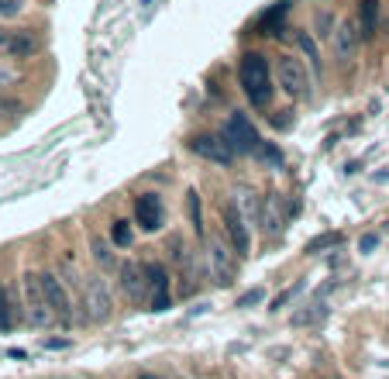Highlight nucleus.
Returning <instances> with one entry per match:
<instances>
[{"instance_id":"nucleus-25","label":"nucleus","mask_w":389,"mask_h":379,"mask_svg":"<svg viewBox=\"0 0 389 379\" xmlns=\"http://www.w3.org/2000/svg\"><path fill=\"white\" fill-rule=\"evenodd\" d=\"M25 11V0H0V18H18Z\"/></svg>"},{"instance_id":"nucleus-5","label":"nucleus","mask_w":389,"mask_h":379,"mask_svg":"<svg viewBox=\"0 0 389 379\" xmlns=\"http://www.w3.org/2000/svg\"><path fill=\"white\" fill-rule=\"evenodd\" d=\"M83 307L90 321H107L111 317V290L100 276H86L83 280Z\"/></svg>"},{"instance_id":"nucleus-18","label":"nucleus","mask_w":389,"mask_h":379,"mask_svg":"<svg viewBox=\"0 0 389 379\" xmlns=\"http://www.w3.org/2000/svg\"><path fill=\"white\" fill-rule=\"evenodd\" d=\"M0 45H4L11 55H28V52L35 48V42H32L28 35H0Z\"/></svg>"},{"instance_id":"nucleus-17","label":"nucleus","mask_w":389,"mask_h":379,"mask_svg":"<svg viewBox=\"0 0 389 379\" xmlns=\"http://www.w3.org/2000/svg\"><path fill=\"white\" fill-rule=\"evenodd\" d=\"M324 317H327V307H324V303H310L307 310H296V314H293V324H296V328H303V324H320Z\"/></svg>"},{"instance_id":"nucleus-11","label":"nucleus","mask_w":389,"mask_h":379,"mask_svg":"<svg viewBox=\"0 0 389 379\" xmlns=\"http://www.w3.org/2000/svg\"><path fill=\"white\" fill-rule=\"evenodd\" d=\"M145 276H149V303H152V310H165L172 303L165 266H145Z\"/></svg>"},{"instance_id":"nucleus-13","label":"nucleus","mask_w":389,"mask_h":379,"mask_svg":"<svg viewBox=\"0 0 389 379\" xmlns=\"http://www.w3.org/2000/svg\"><path fill=\"white\" fill-rule=\"evenodd\" d=\"M135 211H138V224L145 231H158L162 228V200H158L156 193H142Z\"/></svg>"},{"instance_id":"nucleus-28","label":"nucleus","mask_w":389,"mask_h":379,"mask_svg":"<svg viewBox=\"0 0 389 379\" xmlns=\"http://www.w3.org/2000/svg\"><path fill=\"white\" fill-rule=\"evenodd\" d=\"M262 300H266L262 290H252V294H245L241 300H238V307H252V303H262Z\"/></svg>"},{"instance_id":"nucleus-9","label":"nucleus","mask_w":389,"mask_h":379,"mask_svg":"<svg viewBox=\"0 0 389 379\" xmlns=\"http://www.w3.org/2000/svg\"><path fill=\"white\" fill-rule=\"evenodd\" d=\"M224 228H228V242H231L234 255H248V249H252V228L245 224V217L238 214L234 204H228V211H224Z\"/></svg>"},{"instance_id":"nucleus-3","label":"nucleus","mask_w":389,"mask_h":379,"mask_svg":"<svg viewBox=\"0 0 389 379\" xmlns=\"http://www.w3.org/2000/svg\"><path fill=\"white\" fill-rule=\"evenodd\" d=\"M221 138L228 142V149H231L234 156H241V152H255V145L262 142V138H259V131H255V125H252L245 114H231V118L224 121Z\"/></svg>"},{"instance_id":"nucleus-24","label":"nucleus","mask_w":389,"mask_h":379,"mask_svg":"<svg viewBox=\"0 0 389 379\" xmlns=\"http://www.w3.org/2000/svg\"><path fill=\"white\" fill-rule=\"evenodd\" d=\"M190 217H193V228L196 235L203 231V214H200V193L196 190H190Z\"/></svg>"},{"instance_id":"nucleus-27","label":"nucleus","mask_w":389,"mask_h":379,"mask_svg":"<svg viewBox=\"0 0 389 379\" xmlns=\"http://www.w3.org/2000/svg\"><path fill=\"white\" fill-rule=\"evenodd\" d=\"M300 290H303V283H293L289 290H282V294H279V296H275V300H273V310H279V307H286V303H289L293 296L300 294Z\"/></svg>"},{"instance_id":"nucleus-19","label":"nucleus","mask_w":389,"mask_h":379,"mask_svg":"<svg viewBox=\"0 0 389 379\" xmlns=\"http://www.w3.org/2000/svg\"><path fill=\"white\" fill-rule=\"evenodd\" d=\"M334 245H341V235H338V231H327V235H317V238H310L303 252L313 255V252H324V249H334Z\"/></svg>"},{"instance_id":"nucleus-4","label":"nucleus","mask_w":389,"mask_h":379,"mask_svg":"<svg viewBox=\"0 0 389 379\" xmlns=\"http://www.w3.org/2000/svg\"><path fill=\"white\" fill-rule=\"evenodd\" d=\"M275 83L286 97H303L310 90V80H307V69L300 66V59H289V55H279L275 62Z\"/></svg>"},{"instance_id":"nucleus-21","label":"nucleus","mask_w":389,"mask_h":379,"mask_svg":"<svg viewBox=\"0 0 389 379\" xmlns=\"http://www.w3.org/2000/svg\"><path fill=\"white\" fill-rule=\"evenodd\" d=\"M255 156H259L266 166H273V169L282 166V152H279L275 145H269V142H259V145H255Z\"/></svg>"},{"instance_id":"nucleus-6","label":"nucleus","mask_w":389,"mask_h":379,"mask_svg":"<svg viewBox=\"0 0 389 379\" xmlns=\"http://www.w3.org/2000/svg\"><path fill=\"white\" fill-rule=\"evenodd\" d=\"M39 283H41V294H45V300H48V307H52V314H55V321L69 324V321H73V303H69L66 287L59 283V276H55V273H41Z\"/></svg>"},{"instance_id":"nucleus-15","label":"nucleus","mask_w":389,"mask_h":379,"mask_svg":"<svg viewBox=\"0 0 389 379\" xmlns=\"http://www.w3.org/2000/svg\"><path fill=\"white\" fill-rule=\"evenodd\" d=\"M234 207H238V214L245 217V224L252 228L255 221H259V207H255V193H248V190H238L234 193V200H231Z\"/></svg>"},{"instance_id":"nucleus-20","label":"nucleus","mask_w":389,"mask_h":379,"mask_svg":"<svg viewBox=\"0 0 389 379\" xmlns=\"http://www.w3.org/2000/svg\"><path fill=\"white\" fill-rule=\"evenodd\" d=\"M93 259L100 262V269H114V252L107 238H93Z\"/></svg>"},{"instance_id":"nucleus-14","label":"nucleus","mask_w":389,"mask_h":379,"mask_svg":"<svg viewBox=\"0 0 389 379\" xmlns=\"http://www.w3.org/2000/svg\"><path fill=\"white\" fill-rule=\"evenodd\" d=\"M358 32H362V42H369L376 35V25H379V0H362L358 7Z\"/></svg>"},{"instance_id":"nucleus-22","label":"nucleus","mask_w":389,"mask_h":379,"mask_svg":"<svg viewBox=\"0 0 389 379\" xmlns=\"http://www.w3.org/2000/svg\"><path fill=\"white\" fill-rule=\"evenodd\" d=\"M111 245H117V249H128V245H131V224H128V221H114V228H111Z\"/></svg>"},{"instance_id":"nucleus-2","label":"nucleus","mask_w":389,"mask_h":379,"mask_svg":"<svg viewBox=\"0 0 389 379\" xmlns=\"http://www.w3.org/2000/svg\"><path fill=\"white\" fill-rule=\"evenodd\" d=\"M25 314H28V321L35 324V328H52L55 324V314H52V307H48V300L41 294V283L39 276H25Z\"/></svg>"},{"instance_id":"nucleus-26","label":"nucleus","mask_w":389,"mask_h":379,"mask_svg":"<svg viewBox=\"0 0 389 379\" xmlns=\"http://www.w3.org/2000/svg\"><path fill=\"white\" fill-rule=\"evenodd\" d=\"M300 48H303V52H307V59H310L313 66H320V55H317V42H313L310 35H307V32H303V35H300Z\"/></svg>"},{"instance_id":"nucleus-8","label":"nucleus","mask_w":389,"mask_h":379,"mask_svg":"<svg viewBox=\"0 0 389 379\" xmlns=\"http://www.w3.org/2000/svg\"><path fill=\"white\" fill-rule=\"evenodd\" d=\"M207 255H210V276H214V283H231L234 280V259H231L228 242H224V238H210Z\"/></svg>"},{"instance_id":"nucleus-12","label":"nucleus","mask_w":389,"mask_h":379,"mask_svg":"<svg viewBox=\"0 0 389 379\" xmlns=\"http://www.w3.org/2000/svg\"><path fill=\"white\" fill-rule=\"evenodd\" d=\"M117 273H121V290L131 296V300L149 296V280H145V269H142L138 262H121Z\"/></svg>"},{"instance_id":"nucleus-16","label":"nucleus","mask_w":389,"mask_h":379,"mask_svg":"<svg viewBox=\"0 0 389 379\" xmlns=\"http://www.w3.org/2000/svg\"><path fill=\"white\" fill-rule=\"evenodd\" d=\"M262 224H266V235H279V228H282V217H279V197H269V200H266Z\"/></svg>"},{"instance_id":"nucleus-29","label":"nucleus","mask_w":389,"mask_h":379,"mask_svg":"<svg viewBox=\"0 0 389 379\" xmlns=\"http://www.w3.org/2000/svg\"><path fill=\"white\" fill-rule=\"evenodd\" d=\"M376 245H379V235H362V242H358V249H362V252H372Z\"/></svg>"},{"instance_id":"nucleus-7","label":"nucleus","mask_w":389,"mask_h":379,"mask_svg":"<svg viewBox=\"0 0 389 379\" xmlns=\"http://www.w3.org/2000/svg\"><path fill=\"white\" fill-rule=\"evenodd\" d=\"M190 149H193L200 159L217 163V166H231L234 163V152L228 149V142H224L221 135H196L193 142H190Z\"/></svg>"},{"instance_id":"nucleus-23","label":"nucleus","mask_w":389,"mask_h":379,"mask_svg":"<svg viewBox=\"0 0 389 379\" xmlns=\"http://www.w3.org/2000/svg\"><path fill=\"white\" fill-rule=\"evenodd\" d=\"M0 324H4V328H14V307H11V296H7L4 287H0Z\"/></svg>"},{"instance_id":"nucleus-1","label":"nucleus","mask_w":389,"mask_h":379,"mask_svg":"<svg viewBox=\"0 0 389 379\" xmlns=\"http://www.w3.org/2000/svg\"><path fill=\"white\" fill-rule=\"evenodd\" d=\"M238 80H241V90L245 97L252 100V107H266L273 100V73H269V62L266 55L259 52H248L238 66Z\"/></svg>"},{"instance_id":"nucleus-10","label":"nucleus","mask_w":389,"mask_h":379,"mask_svg":"<svg viewBox=\"0 0 389 379\" xmlns=\"http://www.w3.org/2000/svg\"><path fill=\"white\" fill-rule=\"evenodd\" d=\"M334 55L341 59V62H348V59H355V52H358V45H362V32H358V21L355 18H348V21H341L334 32Z\"/></svg>"}]
</instances>
